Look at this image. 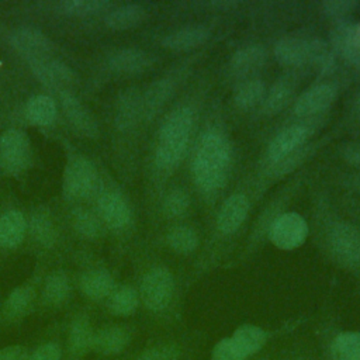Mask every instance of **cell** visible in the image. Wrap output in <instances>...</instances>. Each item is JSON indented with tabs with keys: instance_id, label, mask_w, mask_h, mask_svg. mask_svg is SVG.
I'll list each match as a JSON object with an SVG mask.
<instances>
[{
	"instance_id": "cell-1",
	"label": "cell",
	"mask_w": 360,
	"mask_h": 360,
	"mask_svg": "<svg viewBox=\"0 0 360 360\" xmlns=\"http://www.w3.org/2000/svg\"><path fill=\"white\" fill-rule=\"evenodd\" d=\"M231 143L224 134L210 129L200 138L193 160L195 183L205 191L224 187L231 165Z\"/></svg>"
},
{
	"instance_id": "cell-2",
	"label": "cell",
	"mask_w": 360,
	"mask_h": 360,
	"mask_svg": "<svg viewBox=\"0 0 360 360\" xmlns=\"http://www.w3.org/2000/svg\"><path fill=\"white\" fill-rule=\"evenodd\" d=\"M194 114L188 107L173 110L163 121L158 134L155 162L163 170L176 167L187 149L191 135Z\"/></svg>"
},
{
	"instance_id": "cell-3",
	"label": "cell",
	"mask_w": 360,
	"mask_h": 360,
	"mask_svg": "<svg viewBox=\"0 0 360 360\" xmlns=\"http://www.w3.org/2000/svg\"><path fill=\"white\" fill-rule=\"evenodd\" d=\"M31 158L28 136L24 131L11 128L0 135V170L6 174L22 172Z\"/></svg>"
},
{
	"instance_id": "cell-4",
	"label": "cell",
	"mask_w": 360,
	"mask_h": 360,
	"mask_svg": "<svg viewBox=\"0 0 360 360\" xmlns=\"http://www.w3.org/2000/svg\"><path fill=\"white\" fill-rule=\"evenodd\" d=\"M63 193L69 198H84L90 195L97 186V170L94 165L83 158H72L63 170Z\"/></svg>"
},
{
	"instance_id": "cell-5",
	"label": "cell",
	"mask_w": 360,
	"mask_h": 360,
	"mask_svg": "<svg viewBox=\"0 0 360 360\" xmlns=\"http://www.w3.org/2000/svg\"><path fill=\"white\" fill-rule=\"evenodd\" d=\"M328 243L333 257L345 266L360 264V231L349 222H336L328 233Z\"/></svg>"
},
{
	"instance_id": "cell-6",
	"label": "cell",
	"mask_w": 360,
	"mask_h": 360,
	"mask_svg": "<svg viewBox=\"0 0 360 360\" xmlns=\"http://www.w3.org/2000/svg\"><path fill=\"white\" fill-rule=\"evenodd\" d=\"M308 236V224L298 212H284L277 217L270 229L271 243L283 250H292L301 246Z\"/></svg>"
},
{
	"instance_id": "cell-7",
	"label": "cell",
	"mask_w": 360,
	"mask_h": 360,
	"mask_svg": "<svg viewBox=\"0 0 360 360\" xmlns=\"http://www.w3.org/2000/svg\"><path fill=\"white\" fill-rule=\"evenodd\" d=\"M173 276L166 267L149 270L141 284V298L152 311L165 309L173 295Z\"/></svg>"
},
{
	"instance_id": "cell-8",
	"label": "cell",
	"mask_w": 360,
	"mask_h": 360,
	"mask_svg": "<svg viewBox=\"0 0 360 360\" xmlns=\"http://www.w3.org/2000/svg\"><path fill=\"white\" fill-rule=\"evenodd\" d=\"M30 68L44 86L59 90V93L69 91V89L76 83L75 72L58 59L44 58L31 60Z\"/></svg>"
},
{
	"instance_id": "cell-9",
	"label": "cell",
	"mask_w": 360,
	"mask_h": 360,
	"mask_svg": "<svg viewBox=\"0 0 360 360\" xmlns=\"http://www.w3.org/2000/svg\"><path fill=\"white\" fill-rule=\"evenodd\" d=\"M330 46L353 66L360 68V24L339 20L330 30Z\"/></svg>"
},
{
	"instance_id": "cell-10",
	"label": "cell",
	"mask_w": 360,
	"mask_h": 360,
	"mask_svg": "<svg viewBox=\"0 0 360 360\" xmlns=\"http://www.w3.org/2000/svg\"><path fill=\"white\" fill-rule=\"evenodd\" d=\"M11 44L15 51L31 60L51 58L53 51L52 41L39 30L32 27H20L11 34Z\"/></svg>"
},
{
	"instance_id": "cell-11",
	"label": "cell",
	"mask_w": 360,
	"mask_h": 360,
	"mask_svg": "<svg viewBox=\"0 0 360 360\" xmlns=\"http://www.w3.org/2000/svg\"><path fill=\"white\" fill-rule=\"evenodd\" d=\"M338 90L333 84L322 83L304 91L294 103V112L298 117H312L326 111L336 100Z\"/></svg>"
},
{
	"instance_id": "cell-12",
	"label": "cell",
	"mask_w": 360,
	"mask_h": 360,
	"mask_svg": "<svg viewBox=\"0 0 360 360\" xmlns=\"http://www.w3.org/2000/svg\"><path fill=\"white\" fill-rule=\"evenodd\" d=\"M59 101L70 124L84 136L94 138L98 134V125L90 110L70 91H60Z\"/></svg>"
},
{
	"instance_id": "cell-13",
	"label": "cell",
	"mask_w": 360,
	"mask_h": 360,
	"mask_svg": "<svg viewBox=\"0 0 360 360\" xmlns=\"http://www.w3.org/2000/svg\"><path fill=\"white\" fill-rule=\"evenodd\" d=\"M309 128L307 125L294 124L281 129L269 143L267 156L271 162H276L288 153L304 146L309 138Z\"/></svg>"
},
{
	"instance_id": "cell-14",
	"label": "cell",
	"mask_w": 360,
	"mask_h": 360,
	"mask_svg": "<svg viewBox=\"0 0 360 360\" xmlns=\"http://www.w3.org/2000/svg\"><path fill=\"white\" fill-rule=\"evenodd\" d=\"M152 63V55L138 48H121L108 56V68L120 75L142 73L148 70Z\"/></svg>"
},
{
	"instance_id": "cell-15",
	"label": "cell",
	"mask_w": 360,
	"mask_h": 360,
	"mask_svg": "<svg viewBox=\"0 0 360 360\" xmlns=\"http://www.w3.org/2000/svg\"><path fill=\"white\" fill-rule=\"evenodd\" d=\"M249 212V200L245 194L235 193L229 195L222 207L219 208L218 217H217V225L218 229L222 233H233L240 228V225L245 222Z\"/></svg>"
},
{
	"instance_id": "cell-16",
	"label": "cell",
	"mask_w": 360,
	"mask_h": 360,
	"mask_svg": "<svg viewBox=\"0 0 360 360\" xmlns=\"http://www.w3.org/2000/svg\"><path fill=\"white\" fill-rule=\"evenodd\" d=\"M98 212L103 221L114 229L124 228L131 219L129 205L127 200L117 191H105L100 195Z\"/></svg>"
},
{
	"instance_id": "cell-17",
	"label": "cell",
	"mask_w": 360,
	"mask_h": 360,
	"mask_svg": "<svg viewBox=\"0 0 360 360\" xmlns=\"http://www.w3.org/2000/svg\"><path fill=\"white\" fill-rule=\"evenodd\" d=\"M139 120H142V93L131 87L122 91L118 98L115 125L120 131H128L134 128Z\"/></svg>"
},
{
	"instance_id": "cell-18",
	"label": "cell",
	"mask_w": 360,
	"mask_h": 360,
	"mask_svg": "<svg viewBox=\"0 0 360 360\" xmlns=\"http://www.w3.org/2000/svg\"><path fill=\"white\" fill-rule=\"evenodd\" d=\"M274 56L284 66H304L309 62V38L284 37L274 45Z\"/></svg>"
},
{
	"instance_id": "cell-19",
	"label": "cell",
	"mask_w": 360,
	"mask_h": 360,
	"mask_svg": "<svg viewBox=\"0 0 360 360\" xmlns=\"http://www.w3.org/2000/svg\"><path fill=\"white\" fill-rule=\"evenodd\" d=\"M267 59L266 49L259 44L246 45L238 49L229 60V70L238 77L248 76L259 70Z\"/></svg>"
},
{
	"instance_id": "cell-20",
	"label": "cell",
	"mask_w": 360,
	"mask_h": 360,
	"mask_svg": "<svg viewBox=\"0 0 360 360\" xmlns=\"http://www.w3.org/2000/svg\"><path fill=\"white\" fill-rule=\"evenodd\" d=\"M174 93V83L162 77L150 83L146 90L142 93V118L150 120L156 115V112L166 104V101Z\"/></svg>"
},
{
	"instance_id": "cell-21",
	"label": "cell",
	"mask_w": 360,
	"mask_h": 360,
	"mask_svg": "<svg viewBox=\"0 0 360 360\" xmlns=\"http://www.w3.org/2000/svg\"><path fill=\"white\" fill-rule=\"evenodd\" d=\"M210 35V30L202 25L184 27L167 34L162 39V45L172 51H188L202 45Z\"/></svg>"
},
{
	"instance_id": "cell-22",
	"label": "cell",
	"mask_w": 360,
	"mask_h": 360,
	"mask_svg": "<svg viewBox=\"0 0 360 360\" xmlns=\"http://www.w3.org/2000/svg\"><path fill=\"white\" fill-rule=\"evenodd\" d=\"M27 222L20 211L11 210L0 217V245L4 248H15L25 235Z\"/></svg>"
},
{
	"instance_id": "cell-23",
	"label": "cell",
	"mask_w": 360,
	"mask_h": 360,
	"mask_svg": "<svg viewBox=\"0 0 360 360\" xmlns=\"http://www.w3.org/2000/svg\"><path fill=\"white\" fill-rule=\"evenodd\" d=\"M129 342V333L121 326H108L98 330L93 339V349L103 354H117Z\"/></svg>"
},
{
	"instance_id": "cell-24",
	"label": "cell",
	"mask_w": 360,
	"mask_h": 360,
	"mask_svg": "<svg viewBox=\"0 0 360 360\" xmlns=\"http://www.w3.org/2000/svg\"><path fill=\"white\" fill-rule=\"evenodd\" d=\"M80 287L84 295H87L89 298L101 300L112 294L114 278L105 270H91L82 277Z\"/></svg>"
},
{
	"instance_id": "cell-25",
	"label": "cell",
	"mask_w": 360,
	"mask_h": 360,
	"mask_svg": "<svg viewBox=\"0 0 360 360\" xmlns=\"http://www.w3.org/2000/svg\"><path fill=\"white\" fill-rule=\"evenodd\" d=\"M145 18V8L139 4H125L112 8L105 15V25L111 30H128L139 25Z\"/></svg>"
},
{
	"instance_id": "cell-26",
	"label": "cell",
	"mask_w": 360,
	"mask_h": 360,
	"mask_svg": "<svg viewBox=\"0 0 360 360\" xmlns=\"http://www.w3.org/2000/svg\"><path fill=\"white\" fill-rule=\"evenodd\" d=\"M25 115L35 125H49L56 117V104L49 96L37 94L27 101Z\"/></svg>"
},
{
	"instance_id": "cell-27",
	"label": "cell",
	"mask_w": 360,
	"mask_h": 360,
	"mask_svg": "<svg viewBox=\"0 0 360 360\" xmlns=\"http://www.w3.org/2000/svg\"><path fill=\"white\" fill-rule=\"evenodd\" d=\"M231 339L245 357H248L262 349L266 342V332L255 325H242L233 332Z\"/></svg>"
},
{
	"instance_id": "cell-28",
	"label": "cell",
	"mask_w": 360,
	"mask_h": 360,
	"mask_svg": "<svg viewBox=\"0 0 360 360\" xmlns=\"http://www.w3.org/2000/svg\"><path fill=\"white\" fill-rule=\"evenodd\" d=\"M264 94L266 87L260 79H248L235 89L233 101L240 110H249L263 101Z\"/></svg>"
},
{
	"instance_id": "cell-29",
	"label": "cell",
	"mask_w": 360,
	"mask_h": 360,
	"mask_svg": "<svg viewBox=\"0 0 360 360\" xmlns=\"http://www.w3.org/2000/svg\"><path fill=\"white\" fill-rule=\"evenodd\" d=\"M111 3L107 0H62L56 4V8L68 15H94L101 11H107Z\"/></svg>"
},
{
	"instance_id": "cell-30",
	"label": "cell",
	"mask_w": 360,
	"mask_h": 360,
	"mask_svg": "<svg viewBox=\"0 0 360 360\" xmlns=\"http://www.w3.org/2000/svg\"><path fill=\"white\" fill-rule=\"evenodd\" d=\"M294 87L288 80H278L271 86L263 98V107L269 114H277L291 100Z\"/></svg>"
},
{
	"instance_id": "cell-31",
	"label": "cell",
	"mask_w": 360,
	"mask_h": 360,
	"mask_svg": "<svg viewBox=\"0 0 360 360\" xmlns=\"http://www.w3.org/2000/svg\"><path fill=\"white\" fill-rule=\"evenodd\" d=\"M169 246L179 253H190L198 246L197 232L186 225L174 226L167 233Z\"/></svg>"
},
{
	"instance_id": "cell-32",
	"label": "cell",
	"mask_w": 360,
	"mask_h": 360,
	"mask_svg": "<svg viewBox=\"0 0 360 360\" xmlns=\"http://www.w3.org/2000/svg\"><path fill=\"white\" fill-rule=\"evenodd\" d=\"M335 63V56L329 44L319 38H309V62L316 70L326 73L332 70Z\"/></svg>"
},
{
	"instance_id": "cell-33",
	"label": "cell",
	"mask_w": 360,
	"mask_h": 360,
	"mask_svg": "<svg viewBox=\"0 0 360 360\" xmlns=\"http://www.w3.org/2000/svg\"><path fill=\"white\" fill-rule=\"evenodd\" d=\"M108 307L112 314L127 316L136 309L138 294L132 287L124 285V287L112 291V294L110 295Z\"/></svg>"
},
{
	"instance_id": "cell-34",
	"label": "cell",
	"mask_w": 360,
	"mask_h": 360,
	"mask_svg": "<svg viewBox=\"0 0 360 360\" xmlns=\"http://www.w3.org/2000/svg\"><path fill=\"white\" fill-rule=\"evenodd\" d=\"M93 339H94V333L90 328L89 321L86 318H77L73 322L69 333V343H70L72 352L75 353L86 352L93 346Z\"/></svg>"
},
{
	"instance_id": "cell-35",
	"label": "cell",
	"mask_w": 360,
	"mask_h": 360,
	"mask_svg": "<svg viewBox=\"0 0 360 360\" xmlns=\"http://www.w3.org/2000/svg\"><path fill=\"white\" fill-rule=\"evenodd\" d=\"M31 231L35 239L45 246H51L55 242V228L49 214L44 208H39L32 214Z\"/></svg>"
},
{
	"instance_id": "cell-36",
	"label": "cell",
	"mask_w": 360,
	"mask_h": 360,
	"mask_svg": "<svg viewBox=\"0 0 360 360\" xmlns=\"http://www.w3.org/2000/svg\"><path fill=\"white\" fill-rule=\"evenodd\" d=\"M333 349L338 360H360V333L345 332L336 336Z\"/></svg>"
},
{
	"instance_id": "cell-37",
	"label": "cell",
	"mask_w": 360,
	"mask_h": 360,
	"mask_svg": "<svg viewBox=\"0 0 360 360\" xmlns=\"http://www.w3.org/2000/svg\"><path fill=\"white\" fill-rule=\"evenodd\" d=\"M73 225L76 231L86 238H97L101 233V222L98 217L86 208L73 211Z\"/></svg>"
},
{
	"instance_id": "cell-38",
	"label": "cell",
	"mask_w": 360,
	"mask_h": 360,
	"mask_svg": "<svg viewBox=\"0 0 360 360\" xmlns=\"http://www.w3.org/2000/svg\"><path fill=\"white\" fill-rule=\"evenodd\" d=\"M32 298H34V290L31 287L21 285L14 288L6 300V304H4L6 314L10 316L21 315L30 307Z\"/></svg>"
},
{
	"instance_id": "cell-39",
	"label": "cell",
	"mask_w": 360,
	"mask_h": 360,
	"mask_svg": "<svg viewBox=\"0 0 360 360\" xmlns=\"http://www.w3.org/2000/svg\"><path fill=\"white\" fill-rule=\"evenodd\" d=\"M69 292V280L63 273H53L44 285V298L49 304L62 302Z\"/></svg>"
},
{
	"instance_id": "cell-40",
	"label": "cell",
	"mask_w": 360,
	"mask_h": 360,
	"mask_svg": "<svg viewBox=\"0 0 360 360\" xmlns=\"http://www.w3.org/2000/svg\"><path fill=\"white\" fill-rule=\"evenodd\" d=\"M309 153H311V148L304 145V146L298 148L297 150L288 153L287 156H284L276 162H271V167H270L271 174L273 176H284V174L292 172L308 158Z\"/></svg>"
},
{
	"instance_id": "cell-41",
	"label": "cell",
	"mask_w": 360,
	"mask_h": 360,
	"mask_svg": "<svg viewBox=\"0 0 360 360\" xmlns=\"http://www.w3.org/2000/svg\"><path fill=\"white\" fill-rule=\"evenodd\" d=\"M190 204L188 194L183 190H172L163 201V211L169 217H180L183 215Z\"/></svg>"
},
{
	"instance_id": "cell-42",
	"label": "cell",
	"mask_w": 360,
	"mask_h": 360,
	"mask_svg": "<svg viewBox=\"0 0 360 360\" xmlns=\"http://www.w3.org/2000/svg\"><path fill=\"white\" fill-rule=\"evenodd\" d=\"M357 6L359 3L354 0H328L322 3L325 14L338 20H345L347 14L357 8Z\"/></svg>"
},
{
	"instance_id": "cell-43",
	"label": "cell",
	"mask_w": 360,
	"mask_h": 360,
	"mask_svg": "<svg viewBox=\"0 0 360 360\" xmlns=\"http://www.w3.org/2000/svg\"><path fill=\"white\" fill-rule=\"evenodd\" d=\"M212 360H245V354L238 349L231 338L219 340L212 350Z\"/></svg>"
},
{
	"instance_id": "cell-44",
	"label": "cell",
	"mask_w": 360,
	"mask_h": 360,
	"mask_svg": "<svg viewBox=\"0 0 360 360\" xmlns=\"http://www.w3.org/2000/svg\"><path fill=\"white\" fill-rule=\"evenodd\" d=\"M179 349L173 345H160L145 350L138 360H177Z\"/></svg>"
},
{
	"instance_id": "cell-45",
	"label": "cell",
	"mask_w": 360,
	"mask_h": 360,
	"mask_svg": "<svg viewBox=\"0 0 360 360\" xmlns=\"http://www.w3.org/2000/svg\"><path fill=\"white\" fill-rule=\"evenodd\" d=\"M60 347L56 343H46L39 346L28 360H60Z\"/></svg>"
},
{
	"instance_id": "cell-46",
	"label": "cell",
	"mask_w": 360,
	"mask_h": 360,
	"mask_svg": "<svg viewBox=\"0 0 360 360\" xmlns=\"http://www.w3.org/2000/svg\"><path fill=\"white\" fill-rule=\"evenodd\" d=\"M340 155L350 166L360 169V142H347L342 145Z\"/></svg>"
},
{
	"instance_id": "cell-47",
	"label": "cell",
	"mask_w": 360,
	"mask_h": 360,
	"mask_svg": "<svg viewBox=\"0 0 360 360\" xmlns=\"http://www.w3.org/2000/svg\"><path fill=\"white\" fill-rule=\"evenodd\" d=\"M0 360H28L27 350L22 346H7L0 349Z\"/></svg>"
},
{
	"instance_id": "cell-48",
	"label": "cell",
	"mask_w": 360,
	"mask_h": 360,
	"mask_svg": "<svg viewBox=\"0 0 360 360\" xmlns=\"http://www.w3.org/2000/svg\"><path fill=\"white\" fill-rule=\"evenodd\" d=\"M343 183H345L350 190H353L354 193L360 194V172L347 174V176L343 179Z\"/></svg>"
},
{
	"instance_id": "cell-49",
	"label": "cell",
	"mask_w": 360,
	"mask_h": 360,
	"mask_svg": "<svg viewBox=\"0 0 360 360\" xmlns=\"http://www.w3.org/2000/svg\"><path fill=\"white\" fill-rule=\"evenodd\" d=\"M353 107H354V111L360 115V93L354 97V100H353Z\"/></svg>"
}]
</instances>
